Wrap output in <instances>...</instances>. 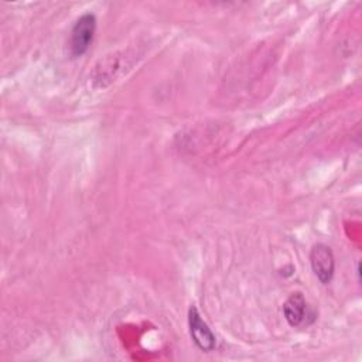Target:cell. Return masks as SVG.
Segmentation results:
<instances>
[{
	"mask_svg": "<svg viewBox=\"0 0 362 362\" xmlns=\"http://www.w3.org/2000/svg\"><path fill=\"white\" fill-rule=\"evenodd\" d=\"M310 264L315 277L322 284H328L332 280L335 259L329 246L324 243H315L310 250Z\"/></svg>",
	"mask_w": 362,
	"mask_h": 362,
	"instance_id": "obj_2",
	"label": "cell"
},
{
	"mask_svg": "<svg viewBox=\"0 0 362 362\" xmlns=\"http://www.w3.org/2000/svg\"><path fill=\"white\" fill-rule=\"evenodd\" d=\"M96 31V17L93 13H83L74 23L69 38V52L74 58L82 57L90 47Z\"/></svg>",
	"mask_w": 362,
	"mask_h": 362,
	"instance_id": "obj_1",
	"label": "cell"
},
{
	"mask_svg": "<svg viewBox=\"0 0 362 362\" xmlns=\"http://www.w3.org/2000/svg\"><path fill=\"white\" fill-rule=\"evenodd\" d=\"M283 315L291 327L304 324L308 317V307L304 296L298 291L291 293L283 304Z\"/></svg>",
	"mask_w": 362,
	"mask_h": 362,
	"instance_id": "obj_4",
	"label": "cell"
},
{
	"mask_svg": "<svg viewBox=\"0 0 362 362\" xmlns=\"http://www.w3.org/2000/svg\"><path fill=\"white\" fill-rule=\"evenodd\" d=\"M188 327H189V335H191L194 344L201 351L211 352L215 349L216 338L194 305L189 307V310H188Z\"/></svg>",
	"mask_w": 362,
	"mask_h": 362,
	"instance_id": "obj_3",
	"label": "cell"
}]
</instances>
